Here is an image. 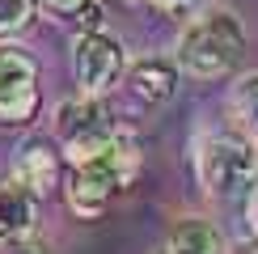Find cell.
<instances>
[{"label": "cell", "mask_w": 258, "mask_h": 254, "mask_svg": "<svg viewBox=\"0 0 258 254\" xmlns=\"http://www.w3.org/2000/svg\"><path fill=\"white\" fill-rule=\"evenodd\" d=\"M114 136H119V127L110 123V110L102 106V98L81 93V98H68L55 110V140H59L63 153H68L72 165L106 153V148L114 144Z\"/></svg>", "instance_id": "4"}, {"label": "cell", "mask_w": 258, "mask_h": 254, "mask_svg": "<svg viewBox=\"0 0 258 254\" xmlns=\"http://www.w3.org/2000/svg\"><path fill=\"white\" fill-rule=\"evenodd\" d=\"M127 93L144 106H161L178 93V64L169 59H140L127 68Z\"/></svg>", "instance_id": "9"}, {"label": "cell", "mask_w": 258, "mask_h": 254, "mask_svg": "<svg viewBox=\"0 0 258 254\" xmlns=\"http://www.w3.org/2000/svg\"><path fill=\"white\" fill-rule=\"evenodd\" d=\"M0 254H42V250L30 241H0Z\"/></svg>", "instance_id": "16"}, {"label": "cell", "mask_w": 258, "mask_h": 254, "mask_svg": "<svg viewBox=\"0 0 258 254\" xmlns=\"http://www.w3.org/2000/svg\"><path fill=\"white\" fill-rule=\"evenodd\" d=\"M148 5L161 9V13H169V17H190L203 0H148Z\"/></svg>", "instance_id": "14"}, {"label": "cell", "mask_w": 258, "mask_h": 254, "mask_svg": "<svg viewBox=\"0 0 258 254\" xmlns=\"http://www.w3.org/2000/svg\"><path fill=\"white\" fill-rule=\"evenodd\" d=\"M127 47L119 34L98 30V34H77L72 42V72H77L81 93L102 98L106 89H114L119 81H127Z\"/></svg>", "instance_id": "5"}, {"label": "cell", "mask_w": 258, "mask_h": 254, "mask_svg": "<svg viewBox=\"0 0 258 254\" xmlns=\"http://www.w3.org/2000/svg\"><path fill=\"white\" fill-rule=\"evenodd\" d=\"M165 246L178 250V254H224V233L212 220L186 216V220L174 225V233L165 237Z\"/></svg>", "instance_id": "10"}, {"label": "cell", "mask_w": 258, "mask_h": 254, "mask_svg": "<svg viewBox=\"0 0 258 254\" xmlns=\"http://www.w3.org/2000/svg\"><path fill=\"white\" fill-rule=\"evenodd\" d=\"M229 110L237 119V127L258 144V72L237 77V85L229 89Z\"/></svg>", "instance_id": "11"}, {"label": "cell", "mask_w": 258, "mask_h": 254, "mask_svg": "<svg viewBox=\"0 0 258 254\" xmlns=\"http://www.w3.org/2000/svg\"><path fill=\"white\" fill-rule=\"evenodd\" d=\"M77 26H81V34H98V30H106V26H102V5H98V0H89V5L77 13Z\"/></svg>", "instance_id": "13"}, {"label": "cell", "mask_w": 258, "mask_h": 254, "mask_svg": "<svg viewBox=\"0 0 258 254\" xmlns=\"http://www.w3.org/2000/svg\"><path fill=\"white\" fill-rule=\"evenodd\" d=\"M199 186L216 199H233L258 186V144L237 136H212L195 153Z\"/></svg>", "instance_id": "3"}, {"label": "cell", "mask_w": 258, "mask_h": 254, "mask_svg": "<svg viewBox=\"0 0 258 254\" xmlns=\"http://www.w3.org/2000/svg\"><path fill=\"white\" fill-rule=\"evenodd\" d=\"M38 64L13 42H0V127H26L38 119Z\"/></svg>", "instance_id": "6"}, {"label": "cell", "mask_w": 258, "mask_h": 254, "mask_svg": "<svg viewBox=\"0 0 258 254\" xmlns=\"http://www.w3.org/2000/svg\"><path fill=\"white\" fill-rule=\"evenodd\" d=\"M13 178H17V182H26L38 199H47L51 190L59 186V178H63L59 148H55V144H47V140H30L26 148H21V157H17Z\"/></svg>", "instance_id": "7"}, {"label": "cell", "mask_w": 258, "mask_h": 254, "mask_svg": "<svg viewBox=\"0 0 258 254\" xmlns=\"http://www.w3.org/2000/svg\"><path fill=\"white\" fill-rule=\"evenodd\" d=\"M38 225V195L26 182H0V241H26Z\"/></svg>", "instance_id": "8"}, {"label": "cell", "mask_w": 258, "mask_h": 254, "mask_svg": "<svg viewBox=\"0 0 258 254\" xmlns=\"http://www.w3.org/2000/svg\"><path fill=\"white\" fill-rule=\"evenodd\" d=\"M136 169H140V144H136V136L119 132L106 153L72 165L68 182H63L68 208L77 212V216H85V220H98L102 212L110 208V199L136 178Z\"/></svg>", "instance_id": "2"}, {"label": "cell", "mask_w": 258, "mask_h": 254, "mask_svg": "<svg viewBox=\"0 0 258 254\" xmlns=\"http://www.w3.org/2000/svg\"><path fill=\"white\" fill-rule=\"evenodd\" d=\"M38 0H0V38H17L21 30H30Z\"/></svg>", "instance_id": "12"}, {"label": "cell", "mask_w": 258, "mask_h": 254, "mask_svg": "<svg viewBox=\"0 0 258 254\" xmlns=\"http://www.w3.org/2000/svg\"><path fill=\"white\" fill-rule=\"evenodd\" d=\"M245 51V26L233 9H203L186 21L178 38V68L195 81H212V77H224V72L237 68Z\"/></svg>", "instance_id": "1"}, {"label": "cell", "mask_w": 258, "mask_h": 254, "mask_svg": "<svg viewBox=\"0 0 258 254\" xmlns=\"http://www.w3.org/2000/svg\"><path fill=\"white\" fill-rule=\"evenodd\" d=\"M38 5L47 9V13H55V17H77L89 0H38Z\"/></svg>", "instance_id": "15"}, {"label": "cell", "mask_w": 258, "mask_h": 254, "mask_svg": "<svg viewBox=\"0 0 258 254\" xmlns=\"http://www.w3.org/2000/svg\"><path fill=\"white\" fill-rule=\"evenodd\" d=\"M153 254H178V250H169V246H161V250H153Z\"/></svg>", "instance_id": "18"}, {"label": "cell", "mask_w": 258, "mask_h": 254, "mask_svg": "<svg viewBox=\"0 0 258 254\" xmlns=\"http://www.w3.org/2000/svg\"><path fill=\"white\" fill-rule=\"evenodd\" d=\"M245 216H250V229L258 233V186L250 190V204H245Z\"/></svg>", "instance_id": "17"}]
</instances>
